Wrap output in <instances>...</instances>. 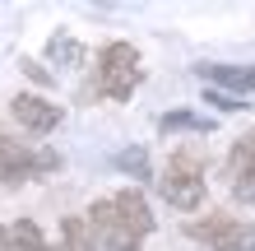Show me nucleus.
I'll use <instances>...</instances> for the list:
<instances>
[{
    "instance_id": "nucleus-8",
    "label": "nucleus",
    "mask_w": 255,
    "mask_h": 251,
    "mask_svg": "<svg viewBox=\"0 0 255 251\" xmlns=\"http://www.w3.org/2000/svg\"><path fill=\"white\" fill-rule=\"evenodd\" d=\"M0 251H56L42 228L33 219H19V224H0Z\"/></svg>"
},
{
    "instance_id": "nucleus-6",
    "label": "nucleus",
    "mask_w": 255,
    "mask_h": 251,
    "mask_svg": "<svg viewBox=\"0 0 255 251\" xmlns=\"http://www.w3.org/2000/svg\"><path fill=\"white\" fill-rule=\"evenodd\" d=\"M14 121H19L23 130H33V135H47V130L61 126V107H56L51 98H37V93H19L9 102Z\"/></svg>"
},
{
    "instance_id": "nucleus-2",
    "label": "nucleus",
    "mask_w": 255,
    "mask_h": 251,
    "mask_svg": "<svg viewBox=\"0 0 255 251\" xmlns=\"http://www.w3.org/2000/svg\"><path fill=\"white\" fill-rule=\"evenodd\" d=\"M144 79V65H139V51L130 42H107L98 51V93L112 98V102H126Z\"/></svg>"
},
{
    "instance_id": "nucleus-1",
    "label": "nucleus",
    "mask_w": 255,
    "mask_h": 251,
    "mask_svg": "<svg viewBox=\"0 0 255 251\" xmlns=\"http://www.w3.org/2000/svg\"><path fill=\"white\" fill-rule=\"evenodd\" d=\"M88 228H93V238L107 251H139L144 238L153 233V210H148V200L134 186H126L107 200H93Z\"/></svg>"
},
{
    "instance_id": "nucleus-4",
    "label": "nucleus",
    "mask_w": 255,
    "mask_h": 251,
    "mask_svg": "<svg viewBox=\"0 0 255 251\" xmlns=\"http://www.w3.org/2000/svg\"><path fill=\"white\" fill-rule=\"evenodd\" d=\"M56 168H61V158L51 149H28V144L0 130V182L14 186V182H28V177H47Z\"/></svg>"
},
{
    "instance_id": "nucleus-9",
    "label": "nucleus",
    "mask_w": 255,
    "mask_h": 251,
    "mask_svg": "<svg viewBox=\"0 0 255 251\" xmlns=\"http://www.w3.org/2000/svg\"><path fill=\"white\" fill-rule=\"evenodd\" d=\"M56 251H98L88 219H65V224H61V247H56Z\"/></svg>"
},
{
    "instance_id": "nucleus-11",
    "label": "nucleus",
    "mask_w": 255,
    "mask_h": 251,
    "mask_svg": "<svg viewBox=\"0 0 255 251\" xmlns=\"http://www.w3.org/2000/svg\"><path fill=\"white\" fill-rule=\"evenodd\" d=\"M214 121H204V116H195V112H167L158 121V130L162 135H172V130H209Z\"/></svg>"
},
{
    "instance_id": "nucleus-3",
    "label": "nucleus",
    "mask_w": 255,
    "mask_h": 251,
    "mask_svg": "<svg viewBox=\"0 0 255 251\" xmlns=\"http://www.w3.org/2000/svg\"><path fill=\"white\" fill-rule=\"evenodd\" d=\"M158 191H162V200L172 210H200V200H204V163H200V154L176 149L167 158V172L158 177Z\"/></svg>"
},
{
    "instance_id": "nucleus-5",
    "label": "nucleus",
    "mask_w": 255,
    "mask_h": 251,
    "mask_svg": "<svg viewBox=\"0 0 255 251\" xmlns=\"http://www.w3.org/2000/svg\"><path fill=\"white\" fill-rule=\"evenodd\" d=\"M186 238L214 247V251H246L255 242V228L242 224V219H228V214H209V219H190Z\"/></svg>"
},
{
    "instance_id": "nucleus-14",
    "label": "nucleus",
    "mask_w": 255,
    "mask_h": 251,
    "mask_svg": "<svg viewBox=\"0 0 255 251\" xmlns=\"http://www.w3.org/2000/svg\"><path fill=\"white\" fill-rule=\"evenodd\" d=\"M232 196L242 200V205H255V168L232 172Z\"/></svg>"
},
{
    "instance_id": "nucleus-15",
    "label": "nucleus",
    "mask_w": 255,
    "mask_h": 251,
    "mask_svg": "<svg viewBox=\"0 0 255 251\" xmlns=\"http://www.w3.org/2000/svg\"><path fill=\"white\" fill-rule=\"evenodd\" d=\"M209 102H214V107L218 112H242L246 107V98H232V93H223V88H209V93H204Z\"/></svg>"
},
{
    "instance_id": "nucleus-10",
    "label": "nucleus",
    "mask_w": 255,
    "mask_h": 251,
    "mask_svg": "<svg viewBox=\"0 0 255 251\" xmlns=\"http://www.w3.org/2000/svg\"><path fill=\"white\" fill-rule=\"evenodd\" d=\"M47 56H51V61H61V65H79V61H84V47H79L74 37L56 33V37H51V47H47Z\"/></svg>"
},
{
    "instance_id": "nucleus-12",
    "label": "nucleus",
    "mask_w": 255,
    "mask_h": 251,
    "mask_svg": "<svg viewBox=\"0 0 255 251\" xmlns=\"http://www.w3.org/2000/svg\"><path fill=\"white\" fill-rule=\"evenodd\" d=\"M246 168H255V130L242 135L232 144V154H228V172H246Z\"/></svg>"
},
{
    "instance_id": "nucleus-13",
    "label": "nucleus",
    "mask_w": 255,
    "mask_h": 251,
    "mask_svg": "<svg viewBox=\"0 0 255 251\" xmlns=\"http://www.w3.org/2000/svg\"><path fill=\"white\" fill-rule=\"evenodd\" d=\"M116 168H126L130 177H153V172H148V154H144V149H126V154H116Z\"/></svg>"
},
{
    "instance_id": "nucleus-7",
    "label": "nucleus",
    "mask_w": 255,
    "mask_h": 251,
    "mask_svg": "<svg viewBox=\"0 0 255 251\" xmlns=\"http://www.w3.org/2000/svg\"><path fill=\"white\" fill-rule=\"evenodd\" d=\"M195 75L209 84H223L232 93H255V65H218V61H200Z\"/></svg>"
}]
</instances>
